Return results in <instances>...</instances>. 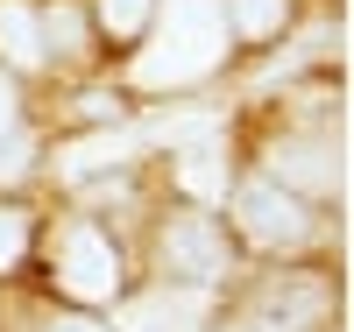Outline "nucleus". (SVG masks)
Wrapping results in <instances>:
<instances>
[{"mask_svg": "<svg viewBox=\"0 0 354 332\" xmlns=\"http://www.w3.org/2000/svg\"><path fill=\"white\" fill-rule=\"evenodd\" d=\"M8 135H21V85L0 71V141H8Z\"/></svg>", "mask_w": 354, "mask_h": 332, "instance_id": "12", "label": "nucleus"}, {"mask_svg": "<svg viewBox=\"0 0 354 332\" xmlns=\"http://www.w3.org/2000/svg\"><path fill=\"white\" fill-rule=\"evenodd\" d=\"M220 332H270V325H220Z\"/></svg>", "mask_w": 354, "mask_h": 332, "instance_id": "14", "label": "nucleus"}, {"mask_svg": "<svg viewBox=\"0 0 354 332\" xmlns=\"http://www.w3.org/2000/svg\"><path fill=\"white\" fill-rule=\"evenodd\" d=\"M205 318V290H185V283H163L156 297H142V304H128V332H192Z\"/></svg>", "mask_w": 354, "mask_h": 332, "instance_id": "8", "label": "nucleus"}, {"mask_svg": "<svg viewBox=\"0 0 354 332\" xmlns=\"http://www.w3.org/2000/svg\"><path fill=\"white\" fill-rule=\"evenodd\" d=\"M43 332H113V325H100V318H85V311H64V318H50Z\"/></svg>", "mask_w": 354, "mask_h": 332, "instance_id": "13", "label": "nucleus"}, {"mask_svg": "<svg viewBox=\"0 0 354 332\" xmlns=\"http://www.w3.org/2000/svg\"><path fill=\"white\" fill-rule=\"evenodd\" d=\"M298 21V0H227V28H234V43H277L283 28Z\"/></svg>", "mask_w": 354, "mask_h": 332, "instance_id": "10", "label": "nucleus"}, {"mask_svg": "<svg viewBox=\"0 0 354 332\" xmlns=\"http://www.w3.org/2000/svg\"><path fill=\"white\" fill-rule=\"evenodd\" d=\"M28 233H36V219H28L15 198H0V276H8V268L28 255Z\"/></svg>", "mask_w": 354, "mask_h": 332, "instance_id": "11", "label": "nucleus"}, {"mask_svg": "<svg viewBox=\"0 0 354 332\" xmlns=\"http://www.w3.org/2000/svg\"><path fill=\"white\" fill-rule=\"evenodd\" d=\"M227 226L213 213H170L156 226V268H163V283H185V290H213L227 276Z\"/></svg>", "mask_w": 354, "mask_h": 332, "instance_id": "3", "label": "nucleus"}, {"mask_svg": "<svg viewBox=\"0 0 354 332\" xmlns=\"http://www.w3.org/2000/svg\"><path fill=\"white\" fill-rule=\"evenodd\" d=\"M50 283L78 297V304H106L121 297V248L100 219H64L50 233Z\"/></svg>", "mask_w": 354, "mask_h": 332, "instance_id": "2", "label": "nucleus"}, {"mask_svg": "<svg viewBox=\"0 0 354 332\" xmlns=\"http://www.w3.org/2000/svg\"><path fill=\"white\" fill-rule=\"evenodd\" d=\"M149 14H156V0H85V21H93L100 50H135Z\"/></svg>", "mask_w": 354, "mask_h": 332, "instance_id": "9", "label": "nucleus"}, {"mask_svg": "<svg viewBox=\"0 0 354 332\" xmlns=\"http://www.w3.org/2000/svg\"><path fill=\"white\" fill-rule=\"evenodd\" d=\"M270 184L333 198L340 191V148H333V135H283L270 148Z\"/></svg>", "mask_w": 354, "mask_h": 332, "instance_id": "5", "label": "nucleus"}, {"mask_svg": "<svg viewBox=\"0 0 354 332\" xmlns=\"http://www.w3.org/2000/svg\"><path fill=\"white\" fill-rule=\"evenodd\" d=\"M234 50L227 0H156L142 43L128 50V85L135 92H192L205 85Z\"/></svg>", "mask_w": 354, "mask_h": 332, "instance_id": "1", "label": "nucleus"}, {"mask_svg": "<svg viewBox=\"0 0 354 332\" xmlns=\"http://www.w3.org/2000/svg\"><path fill=\"white\" fill-rule=\"evenodd\" d=\"M234 219H241V233L255 240V248H305V240L319 233L312 205H305L298 191L270 184V177H255V184L234 191Z\"/></svg>", "mask_w": 354, "mask_h": 332, "instance_id": "4", "label": "nucleus"}, {"mask_svg": "<svg viewBox=\"0 0 354 332\" xmlns=\"http://www.w3.org/2000/svg\"><path fill=\"white\" fill-rule=\"evenodd\" d=\"M0 71H43V8L36 0H0Z\"/></svg>", "mask_w": 354, "mask_h": 332, "instance_id": "7", "label": "nucleus"}, {"mask_svg": "<svg viewBox=\"0 0 354 332\" xmlns=\"http://www.w3.org/2000/svg\"><path fill=\"white\" fill-rule=\"evenodd\" d=\"M43 8V64H93L100 57V36H93V21H85V0H36Z\"/></svg>", "mask_w": 354, "mask_h": 332, "instance_id": "6", "label": "nucleus"}]
</instances>
